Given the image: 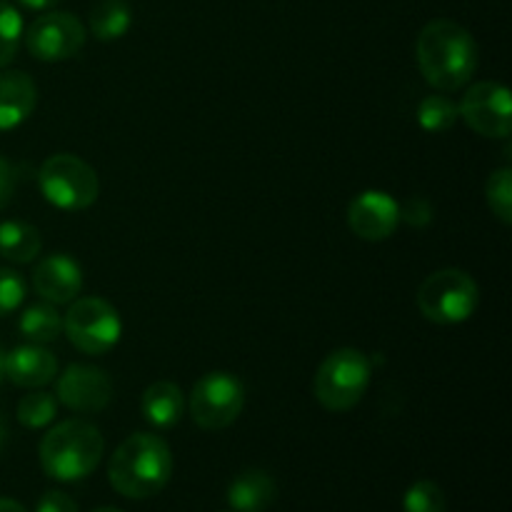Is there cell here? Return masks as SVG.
I'll return each instance as SVG.
<instances>
[{"mask_svg": "<svg viewBox=\"0 0 512 512\" xmlns=\"http://www.w3.org/2000/svg\"><path fill=\"white\" fill-rule=\"evenodd\" d=\"M173 455L168 443L153 433H135L118 445L108 465L115 493L128 500H148L168 485Z\"/></svg>", "mask_w": 512, "mask_h": 512, "instance_id": "obj_2", "label": "cell"}, {"mask_svg": "<svg viewBox=\"0 0 512 512\" xmlns=\"http://www.w3.org/2000/svg\"><path fill=\"white\" fill-rule=\"evenodd\" d=\"M485 200L488 208L493 210L495 218L503 225L512 223V170L500 168L495 170L485 185Z\"/></svg>", "mask_w": 512, "mask_h": 512, "instance_id": "obj_24", "label": "cell"}, {"mask_svg": "<svg viewBox=\"0 0 512 512\" xmlns=\"http://www.w3.org/2000/svg\"><path fill=\"white\" fill-rule=\"evenodd\" d=\"M58 375V360L40 345H18L5 353V378L18 388H43Z\"/></svg>", "mask_w": 512, "mask_h": 512, "instance_id": "obj_14", "label": "cell"}, {"mask_svg": "<svg viewBox=\"0 0 512 512\" xmlns=\"http://www.w3.org/2000/svg\"><path fill=\"white\" fill-rule=\"evenodd\" d=\"M400 225V203L383 190H365L348 205V228L368 243L388 240Z\"/></svg>", "mask_w": 512, "mask_h": 512, "instance_id": "obj_12", "label": "cell"}, {"mask_svg": "<svg viewBox=\"0 0 512 512\" xmlns=\"http://www.w3.org/2000/svg\"><path fill=\"white\" fill-rule=\"evenodd\" d=\"M458 113L483 138H508L512 130L510 90L500 83H475L465 90Z\"/></svg>", "mask_w": 512, "mask_h": 512, "instance_id": "obj_10", "label": "cell"}, {"mask_svg": "<svg viewBox=\"0 0 512 512\" xmlns=\"http://www.w3.org/2000/svg\"><path fill=\"white\" fill-rule=\"evenodd\" d=\"M43 198L60 210H85L98 200V173L78 155L58 153L43 160L38 170Z\"/></svg>", "mask_w": 512, "mask_h": 512, "instance_id": "obj_6", "label": "cell"}, {"mask_svg": "<svg viewBox=\"0 0 512 512\" xmlns=\"http://www.w3.org/2000/svg\"><path fill=\"white\" fill-rule=\"evenodd\" d=\"M435 218V210L430 205V200L425 198H410L408 203L400 205V220L408 223L410 228H428Z\"/></svg>", "mask_w": 512, "mask_h": 512, "instance_id": "obj_27", "label": "cell"}, {"mask_svg": "<svg viewBox=\"0 0 512 512\" xmlns=\"http://www.w3.org/2000/svg\"><path fill=\"white\" fill-rule=\"evenodd\" d=\"M18 188V168L0 155V210L8 208Z\"/></svg>", "mask_w": 512, "mask_h": 512, "instance_id": "obj_28", "label": "cell"}, {"mask_svg": "<svg viewBox=\"0 0 512 512\" xmlns=\"http://www.w3.org/2000/svg\"><path fill=\"white\" fill-rule=\"evenodd\" d=\"M18 3L28 10H53L60 0H18Z\"/></svg>", "mask_w": 512, "mask_h": 512, "instance_id": "obj_30", "label": "cell"}, {"mask_svg": "<svg viewBox=\"0 0 512 512\" xmlns=\"http://www.w3.org/2000/svg\"><path fill=\"white\" fill-rule=\"evenodd\" d=\"M415 55L423 78L440 93L465 88L478 70V43L460 23L430 20L418 35Z\"/></svg>", "mask_w": 512, "mask_h": 512, "instance_id": "obj_1", "label": "cell"}, {"mask_svg": "<svg viewBox=\"0 0 512 512\" xmlns=\"http://www.w3.org/2000/svg\"><path fill=\"white\" fill-rule=\"evenodd\" d=\"M58 400L75 413H100L113 400V383L95 365H68L58 378Z\"/></svg>", "mask_w": 512, "mask_h": 512, "instance_id": "obj_11", "label": "cell"}, {"mask_svg": "<svg viewBox=\"0 0 512 512\" xmlns=\"http://www.w3.org/2000/svg\"><path fill=\"white\" fill-rule=\"evenodd\" d=\"M245 408V388L233 373L203 375L190 393V415L203 430H225L240 418Z\"/></svg>", "mask_w": 512, "mask_h": 512, "instance_id": "obj_8", "label": "cell"}, {"mask_svg": "<svg viewBox=\"0 0 512 512\" xmlns=\"http://www.w3.org/2000/svg\"><path fill=\"white\" fill-rule=\"evenodd\" d=\"M35 512H78V505L70 495L60 493V490H48L43 498L38 500Z\"/></svg>", "mask_w": 512, "mask_h": 512, "instance_id": "obj_29", "label": "cell"}, {"mask_svg": "<svg viewBox=\"0 0 512 512\" xmlns=\"http://www.w3.org/2000/svg\"><path fill=\"white\" fill-rule=\"evenodd\" d=\"M23 40V15L15 5L0 0V68L13 63Z\"/></svg>", "mask_w": 512, "mask_h": 512, "instance_id": "obj_23", "label": "cell"}, {"mask_svg": "<svg viewBox=\"0 0 512 512\" xmlns=\"http://www.w3.org/2000/svg\"><path fill=\"white\" fill-rule=\"evenodd\" d=\"M3 443H5V420L3 415H0V448H3Z\"/></svg>", "mask_w": 512, "mask_h": 512, "instance_id": "obj_33", "label": "cell"}, {"mask_svg": "<svg viewBox=\"0 0 512 512\" xmlns=\"http://www.w3.org/2000/svg\"><path fill=\"white\" fill-rule=\"evenodd\" d=\"M23 38L25 48L35 60L60 63V60L75 58L83 50L88 33H85V25L75 15L48 10V13L33 20V25L23 33Z\"/></svg>", "mask_w": 512, "mask_h": 512, "instance_id": "obj_9", "label": "cell"}, {"mask_svg": "<svg viewBox=\"0 0 512 512\" xmlns=\"http://www.w3.org/2000/svg\"><path fill=\"white\" fill-rule=\"evenodd\" d=\"M105 440L93 423L63 420L40 440V465L60 483H75L93 473L103 458Z\"/></svg>", "mask_w": 512, "mask_h": 512, "instance_id": "obj_3", "label": "cell"}, {"mask_svg": "<svg viewBox=\"0 0 512 512\" xmlns=\"http://www.w3.org/2000/svg\"><path fill=\"white\" fill-rule=\"evenodd\" d=\"M223 512H233V510H223Z\"/></svg>", "mask_w": 512, "mask_h": 512, "instance_id": "obj_35", "label": "cell"}, {"mask_svg": "<svg viewBox=\"0 0 512 512\" xmlns=\"http://www.w3.org/2000/svg\"><path fill=\"white\" fill-rule=\"evenodd\" d=\"M445 493L433 480H418L408 488L403 498L405 512H445Z\"/></svg>", "mask_w": 512, "mask_h": 512, "instance_id": "obj_25", "label": "cell"}, {"mask_svg": "<svg viewBox=\"0 0 512 512\" xmlns=\"http://www.w3.org/2000/svg\"><path fill=\"white\" fill-rule=\"evenodd\" d=\"M140 410H143L145 420L158 430H170L180 423L185 415V395L170 380H158V383L148 385L140 398Z\"/></svg>", "mask_w": 512, "mask_h": 512, "instance_id": "obj_17", "label": "cell"}, {"mask_svg": "<svg viewBox=\"0 0 512 512\" xmlns=\"http://www.w3.org/2000/svg\"><path fill=\"white\" fill-rule=\"evenodd\" d=\"M458 118V103L443 93L428 95L418 105V123L428 133H445V130H450L458 123Z\"/></svg>", "mask_w": 512, "mask_h": 512, "instance_id": "obj_21", "label": "cell"}, {"mask_svg": "<svg viewBox=\"0 0 512 512\" xmlns=\"http://www.w3.org/2000/svg\"><path fill=\"white\" fill-rule=\"evenodd\" d=\"M20 335L25 340L35 345L53 343L60 333H63V315L55 310V305L50 303H38L30 305V308L23 310L18 323Z\"/></svg>", "mask_w": 512, "mask_h": 512, "instance_id": "obj_20", "label": "cell"}, {"mask_svg": "<svg viewBox=\"0 0 512 512\" xmlns=\"http://www.w3.org/2000/svg\"><path fill=\"white\" fill-rule=\"evenodd\" d=\"M90 33L103 43L120 40L133 25V10L128 0H98L88 15Z\"/></svg>", "mask_w": 512, "mask_h": 512, "instance_id": "obj_19", "label": "cell"}, {"mask_svg": "<svg viewBox=\"0 0 512 512\" xmlns=\"http://www.w3.org/2000/svg\"><path fill=\"white\" fill-rule=\"evenodd\" d=\"M278 498L273 475L260 468H248L228 485V505L233 512H265Z\"/></svg>", "mask_w": 512, "mask_h": 512, "instance_id": "obj_16", "label": "cell"}, {"mask_svg": "<svg viewBox=\"0 0 512 512\" xmlns=\"http://www.w3.org/2000/svg\"><path fill=\"white\" fill-rule=\"evenodd\" d=\"M25 300V280L15 270L0 268V318L20 308Z\"/></svg>", "mask_w": 512, "mask_h": 512, "instance_id": "obj_26", "label": "cell"}, {"mask_svg": "<svg viewBox=\"0 0 512 512\" xmlns=\"http://www.w3.org/2000/svg\"><path fill=\"white\" fill-rule=\"evenodd\" d=\"M33 288L45 303L68 305L83 290V270L65 253L48 255L33 268Z\"/></svg>", "mask_w": 512, "mask_h": 512, "instance_id": "obj_13", "label": "cell"}, {"mask_svg": "<svg viewBox=\"0 0 512 512\" xmlns=\"http://www.w3.org/2000/svg\"><path fill=\"white\" fill-rule=\"evenodd\" d=\"M93 512H123V510H115V508H98V510H93Z\"/></svg>", "mask_w": 512, "mask_h": 512, "instance_id": "obj_34", "label": "cell"}, {"mask_svg": "<svg viewBox=\"0 0 512 512\" xmlns=\"http://www.w3.org/2000/svg\"><path fill=\"white\" fill-rule=\"evenodd\" d=\"M43 250L40 230L20 220H5L0 223V258L15 265L33 263Z\"/></svg>", "mask_w": 512, "mask_h": 512, "instance_id": "obj_18", "label": "cell"}, {"mask_svg": "<svg viewBox=\"0 0 512 512\" xmlns=\"http://www.w3.org/2000/svg\"><path fill=\"white\" fill-rule=\"evenodd\" d=\"M63 330L70 343L85 355H105L123 335L120 315L103 298H75L63 315Z\"/></svg>", "mask_w": 512, "mask_h": 512, "instance_id": "obj_7", "label": "cell"}, {"mask_svg": "<svg viewBox=\"0 0 512 512\" xmlns=\"http://www.w3.org/2000/svg\"><path fill=\"white\" fill-rule=\"evenodd\" d=\"M15 415H18V423L28 430L48 428L55 420V415H58V400L50 393H43V390L30 393L20 400Z\"/></svg>", "mask_w": 512, "mask_h": 512, "instance_id": "obj_22", "label": "cell"}, {"mask_svg": "<svg viewBox=\"0 0 512 512\" xmlns=\"http://www.w3.org/2000/svg\"><path fill=\"white\" fill-rule=\"evenodd\" d=\"M480 288L465 270L445 268L428 275L418 288V308L435 325H460L478 310Z\"/></svg>", "mask_w": 512, "mask_h": 512, "instance_id": "obj_5", "label": "cell"}, {"mask_svg": "<svg viewBox=\"0 0 512 512\" xmlns=\"http://www.w3.org/2000/svg\"><path fill=\"white\" fill-rule=\"evenodd\" d=\"M368 385V355L355 348H340L320 363L313 380V393L315 400L330 413H348L363 400Z\"/></svg>", "mask_w": 512, "mask_h": 512, "instance_id": "obj_4", "label": "cell"}, {"mask_svg": "<svg viewBox=\"0 0 512 512\" xmlns=\"http://www.w3.org/2000/svg\"><path fill=\"white\" fill-rule=\"evenodd\" d=\"M38 85L23 70L0 73V130H13L33 115Z\"/></svg>", "mask_w": 512, "mask_h": 512, "instance_id": "obj_15", "label": "cell"}, {"mask_svg": "<svg viewBox=\"0 0 512 512\" xmlns=\"http://www.w3.org/2000/svg\"><path fill=\"white\" fill-rule=\"evenodd\" d=\"M3 378H5V353L0 350V383H3Z\"/></svg>", "mask_w": 512, "mask_h": 512, "instance_id": "obj_32", "label": "cell"}, {"mask_svg": "<svg viewBox=\"0 0 512 512\" xmlns=\"http://www.w3.org/2000/svg\"><path fill=\"white\" fill-rule=\"evenodd\" d=\"M0 512H28L18 500H10V498H0Z\"/></svg>", "mask_w": 512, "mask_h": 512, "instance_id": "obj_31", "label": "cell"}]
</instances>
